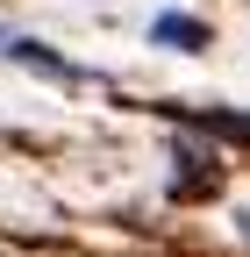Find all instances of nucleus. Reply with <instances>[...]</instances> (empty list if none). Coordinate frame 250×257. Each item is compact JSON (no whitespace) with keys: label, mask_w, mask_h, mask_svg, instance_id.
<instances>
[{"label":"nucleus","mask_w":250,"mask_h":257,"mask_svg":"<svg viewBox=\"0 0 250 257\" xmlns=\"http://www.w3.org/2000/svg\"><path fill=\"white\" fill-rule=\"evenodd\" d=\"M150 43H172V50H207V22H193V15H158V22H150Z\"/></svg>","instance_id":"f257e3e1"},{"label":"nucleus","mask_w":250,"mask_h":257,"mask_svg":"<svg viewBox=\"0 0 250 257\" xmlns=\"http://www.w3.org/2000/svg\"><path fill=\"white\" fill-rule=\"evenodd\" d=\"M0 50H8L15 64H29V72H50V79H79V72H72V64H65V57H57L50 43H29V36H8V43H0Z\"/></svg>","instance_id":"f03ea898"},{"label":"nucleus","mask_w":250,"mask_h":257,"mask_svg":"<svg viewBox=\"0 0 250 257\" xmlns=\"http://www.w3.org/2000/svg\"><path fill=\"white\" fill-rule=\"evenodd\" d=\"M179 165H186L179 172V193H200V186L214 193V179H222V172H214V150H200V143H179Z\"/></svg>","instance_id":"7ed1b4c3"},{"label":"nucleus","mask_w":250,"mask_h":257,"mask_svg":"<svg viewBox=\"0 0 250 257\" xmlns=\"http://www.w3.org/2000/svg\"><path fill=\"white\" fill-rule=\"evenodd\" d=\"M207 128H222V136H250V114H200Z\"/></svg>","instance_id":"20e7f679"},{"label":"nucleus","mask_w":250,"mask_h":257,"mask_svg":"<svg viewBox=\"0 0 250 257\" xmlns=\"http://www.w3.org/2000/svg\"><path fill=\"white\" fill-rule=\"evenodd\" d=\"M243 236H250V214H243Z\"/></svg>","instance_id":"39448f33"},{"label":"nucleus","mask_w":250,"mask_h":257,"mask_svg":"<svg viewBox=\"0 0 250 257\" xmlns=\"http://www.w3.org/2000/svg\"><path fill=\"white\" fill-rule=\"evenodd\" d=\"M0 43H8V36H0Z\"/></svg>","instance_id":"423d86ee"}]
</instances>
